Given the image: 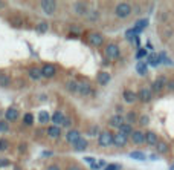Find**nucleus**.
Here are the masks:
<instances>
[{"instance_id":"7c9ffc66","label":"nucleus","mask_w":174,"mask_h":170,"mask_svg":"<svg viewBox=\"0 0 174 170\" xmlns=\"http://www.w3.org/2000/svg\"><path fill=\"white\" fill-rule=\"evenodd\" d=\"M136 70H138V74L139 75H145L147 74V64L144 61H138L136 64Z\"/></svg>"},{"instance_id":"79ce46f5","label":"nucleus","mask_w":174,"mask_h":170,"mask_svg":"<svg viewBox=\"0 0 174 170\" xmlns=\"http://www.w3.org/2000/svg\"><path fill=\"white\" fill-rule=\"evenodd\" d=\"M166 87H168V90H174V80H168V83H166Z\"/></svg>"},{"instance_id":"473e14b6","label":"nucleus","mask_w":174,"mask_h":170,"mask_svg":"<svg viewBox=\"0 0 174 170\" xmlns=\"http://www.w3.org/2000/svg\"><path fill=\"white\" fill-rule=\"evenodd\" d=\"M47 29H49V25H47V21H40L38 25H37V31H38L40 34H44V32H47Z\"/></svg>"},{"instance_id":"8fccbe9b","label":"nucleus","mask_w":174,"mask_h":170,"mask_svg":"<svg viewBox=\"0 0 174 170\" xmlns=\"http://www.w3.org/2000/svg\"><path fill=\"white\" fill-rule=\"evenodd\" d=\"M84 159H86L89 164H93V162H96V161H95V158H84Z\"/></svg>"},{"instance_id":"f8f14e48","label":"nucleus","mask_w":174,"mask_h":170,"mask_svg":"<svg viewBox=\"0 0 174 170\" xmlns=\"http://www.w3.org/2000/svg\"><path fill=\"white\" fill-rule=\"evenodd\" d=\"M64 119H66V116L63 115V112H60V110H57V112H54V115L51 116V121L54 123V126H63V123H64Z\"/></svg>"},{"instance_id":"f704fd0d","label":"nucleus","mask_w":174,"mask_h":170,"mask_svg":"<svg viewBox=\"0 0 174 170\" xmlns=\"http://www.w3.org/2000/svg\"><path fill=\"white\" fill-rule=\"evenodd\" d=\"M125 118H127V121H128V124H131V123H134V121H138V115H136L134 112H128Z\"/></svg>"},{"instance_id":"bb28decb","label":"nucleus","mask_w":174,"mask_h":170,"mask_svg":"<svg viewBox=\"0 0 174 170\" xmlns=\"http://www.w3.org/2000/svg\"><path fill=\"white\" fill-rule=\"evenodd\" d=\"M38 121L41 124H46L47 121H51V115H49L46 110H41L40 113H38Z\"/></svg>"},{"instance_id":"864d4df0","label":"nucleus","mask_w":174,"mask_h":170,"mask_svg":"<svg viewBox=\"0 0 174 170\" xmlns=\"http://www.w3.org/2000/svg\"><path fill=\"white\" fill-rule=\"evenodd\" d=\"M169 170H174V164H172V165H171V167H169Z\"/></svg>"},{"instance_id":"a19ab883","label":"nucleus","mask_w":174,"mask_h":170,"mask_svg":"<svg viewBox=\"0 0 174 170\" xmlns=\"http://www.w3.org/2000/svg\"><path fill=\"white\" fill-rule=\"evenodd\" d=\"M98 130H99V129H98V126H92V127H90V130H89V135H96V133H98Z\"/></svg>"},{"instance_id":"b1692460","label":"nucleus","mask_w":174,"mask_h":170,"mask_svg":"<svg viewBox=\"0 0 174 170\" xmlns=\"http://www.w3.org/2000/svg\"><path fill=\"white\" fill-rule=\"evenodd\" d=\"M29 77H31L32 80H40V78L43 77L41 69H38V67H31V69H29Z\"/></svg>"},{"instance_id":"393cba45","label":"nucleus","mask_w":174,"mask_h":170,"mask_svg":"<svg viewBox=\"0 0 174 170\" xmlns=\"http://www.w3.org/2000/svg\"><path fill=\"white\" fill-rule=\"evenodd\" d=\"M156 150H157V153H168V150H169V147H168V144L165 142V141H159L157 144H156Z\"/></svg>"},{"instance_id":"a18cd8bd","label":"nucleus","mask_w":174,"mask_h":170,"mask_svg":"<svg viewBox=\"0 0 174 170\" xmlns=\"http://www.w3.org/2000/svg\"><path fill=\"white\" fill-rule=\"evenodd\" d=\"M46 170H61L58 165H55V164H51V165H47V168Z\"/></svg>"},{"instance_id":"ea45409f","label":"nucleus","mask_w":174,"mask_h":170,"mask_svg":"<svg viewBox=\"0 0 174 170\" xmlns=\"http://www.w3.org/2000/svg\"><path fill=\"white\" fill-rule=\"evenodd\" d=\"M148 119H150V118H148L147 115H142V116L139 118V123H141L142 126H147V124H148Z\"/></svg>"},{"instance_id":"6ab92c4d","label":"nucleus","mask_w":174,"mask_h":170,"mask_svg":"<svg viewBox=\"0 0 174 170\" xmlns=\"http://www.w3.org/2000/svg\"><path fill=\"white\" fill-rule=\"evenodd\" d=\"M46 133H47V136H51V138H60L61 129L58 126H49L47 130H46Z\"/></svg>"},{"instance_id":"423d86ee","label":"nucleus","mask_w":174,"mask_h":170,"mask_svg":"<svg viewBox=\"0 0 174 170\" xmlns=\"http://www.w3.org/2000/svg\"><path fill=\"white\" fill-rule=\"evenodd\" d=\"M89 43H90L92 46H103L104 37L99 34V32H90V34H89Z\"/></svg>"},{"instance_id":"4be33fe9","label":"nucleus","mask_w":174,"mask_h":170,"mask_svg":"<svg viewBox=\"0 0 174 170\" xmlns=\"http://www.w3.org/2000/svg\"><path fill=\"white\" fill-rule=\"evenodd\" d=\"M147 63H148V64H151V66H157V64L160 63L159 55H157V54H154V52L148 54V57H147Z\"/></svg>"},{"instance_id":"20e7f679","label":"nucleus","mask_w":174,"mask_h":170,"mask_svg":"<svg viewBox=\"0 0 174 170\" xmlns=\"http://www.w3.org/2000/svg\"><path fill=\"white\" fill-rule=\"evenodd\" d=\"M151 93H153V90L150 87H141L139 92H138V98L144 103H148L151 100Z\"/></svg>"},{"instance_id":"2f4dec72","label":"nucleus","mask_w":174,"mask_h":170,"mask_svg":"<svg viewBox=\"0 0 174 170\" xmlns=\"http://www.w3.org/2000/svg\"><path fill=\"white\" fill-rule=\"evenodd\" d=\"M9 83H11V78L6 74H0V86L6 87V86H9Z\"/></svg>"},{"instance_id":"6e6552de","label":"nucleus","mask_w":174,"mask_h":170,"mask_svg":"<svg viewBox=\"0 0 174 170\" xmlns=\"http://www.w3.org/2000/svg\"><path fill=\"white\" fill-rule=\"evenodd\" d=\"M128 142V138L127 136H124L122 133H116L113 135V145H116V147H124V145H127Z\"/></svg>"},{"instance_id":"0eeeda50","label":"nucleus","mask_w":174,"mask_h":170,"mask_svg":"<svg viewBox=\"0 0 174 170\" xmlns=\"http://www.w3.org/2000/svg\"><path fill=\"white\" fill-rule=\"evenodd\" d=\"M166 83H168V80H166L165 77H159V78H156V80L153 81L151 90H153V92H160V90L166 86Z\"/></svg>"},{"instance_id":"3c124183","label":"nucleus","mask_w":174,"mask_h":170,"mask_svg":"<svg viewBox=\"0 0 174 170\" xmlns=\"http://www.w3.org/2000/svg\"><path fill=\"white\" fill-rule=\"evenodd\" d=\"M147 47H148V49H151V51H153V44H151V41H147Z\"/></svg>"},{"instance_id":"5701e85b","label":"nucleus","mask_w":174,"mask_h":170,"mask_svg":"<svg viewBox=\"0 0 174 170\" xmlns=\"http://www.w3.org/2000/svg\"><path fill=\"white\" fill-rule=\"evenodd\" d=\"M73 8H75V12H77L78 15L87 14V6H86L84 3H81V2H77L75 5H73Z\"/></svg>"},{"instance_id":"9b49d317","label":"nucleus","mask_w":174,"mask_h":170,"mask_svg":"<svg viewBox=\"0 0 174 170\" xmlns=\"http://www.w3.org/2000/svg\"><path fill=\"white\" fill-rule=\"evenodd\" d=\"M131 141L133 144H145V133L142 130H133L131 133Z\"/></svg>"},{"instance_id":"39448f33","label":"nucleus","mask_w":174,"mask_h":170,"mask_svg":"<svg viewBox=\"0 0 174 170\" xmlns=\"http://www.w3.org/2000/svg\"><path fill=\"white\" fill-rule=\"evenodd\" d=\"M41 9L46 12V14H54L55 9H57V3L54 2V0H43L41 2Z\"/></svg>"},{"instance_id":"4468645a","label":"nucleus","mask_w":174,"mask_h":170,"mask_svg":"<svg viewBox=\"0 0 174 170\" xmlns=\"http://www.w3.org/2000/svg\"><path fill=\"white\" fill-rule=\"evenodd\" d=\"M78 93L80 95H92L93 93V89L89 83L83 81V83H78Z\"/></svg>"},{"instance_id":"2eb2a0df","label":"nucleus","mask_w":174,"mask_h":170,"mask_svg":"<svg viewBox=\"0 0 174 170\" xmlns=\"http://www.w3.org/2000/svg\"><path fill=\"white\" fill-rule=\"evenodd\" d=\"M18 110L15 109V107H9V109H6V112H5V119L6 121H15V119H18Z\"/></svg>"},{"instance_id":"4c0bfd02","label":"nucleus","mask_w":174,"mask_h":170,"mask_svg":"<svg viewBox=\"0 0 174 170\" xmlns=\"http://www.w3.org/2000/svg\"><path fill=\"white\" fill-rule=\"evenodd\" d=\"M122 165L121 164H107V167L104 170H121Z\"/></svg>"},{"instance_id":"a211bd4d","label":"nucleus","mask_w":174,"mask_h":170,"mask_svg":"<svg viewBox=\"0 0 174 170\" xmlns=\"http://www.w3.org/2000/svg\"><path fill=\"white\" fill-rule=\"evenodd\" d=\"M122 96H124V101L128 103V104H133V103L138 100V93H134V92H131V90H125Z\"/></svg>"},{"instance_id":"dca6fc26","label":"nucleus","mask_w":174,"mask_h":170,"mask_svg":"<svg viewBox=\"0 0 174 170\" xmlns=\"http://www.w3.org/2000/svg\"><path fill=\"white\" fill-rule=\"evenodd\" d=\"M109 123H110L112 127H118V129H119L122 124H125V119H124V116H121V115H113V116L110 118Z\"/></svg>"},{"instance_id":"49530a36","label":"nucleus","mask_w":174,"mask_h":170,"mask_svg":"<svg viewBox=\"0 0 174 170\" xmlns=\"http://www.w3.org/2000/svg\"><path fill=\"white\" fill-rule=\"evenodd\" d=\"M90 168L92 170H99V168H101V165H99L98 162H93V164H90Z\"/></svg>"},{"instance_id":"c85d7f7f","label":"nucleus","mask_w":174,"mask_h":170,"mask_svg":"<svg viewBox=\"0 0 174 170\" xmlns=\"http://www.w3.org/2000/svg\"><path fill=\"white\" fill-rule=\"evenodd\" d=\"M66 89L69 92H78V81H73V80L67 81L66 83Z\"/></svg>"},{"instance_id":"7ed1b4c3","label":"nucleus","mask_w":174,"mask_h":170,"mask_svg":"<svg viewBox=\"0 0 174 170\" xmlns=\"http://www.w3.org/2000/svg\"><path fill=\"white\" fill-rule=\"evenodd\" d=\"M119 54H121V51H119V46H118V44L110 43V44L106 46V55H107L110 60H116V58H119Z\"/></svg>"},{"instance_id":"de8ad7c7","label":"nucleus","mask_w":174,"mask_h":170,"mask_svg":"<svg viewBox=\"0 0 174 170\" xmlns=\"http://www.w3.org/2000/svg\"><path fill=\"white\" fill-rule=\"evenodd\" d=\"M67 170H83V168H81V167H78V165H70Z\"/></svg>"},{"instance_id":"cd10ccee","label":"nucleus","mask_w":174,"mask_h":170,"mask_svg":"<svg viewBox=\"0 0 174 170\" xmlns=\"http://www.w3.org/2000/svg\"><path fill=\"white\" fill-rule=\"evenodd\" d=\"M148 26V20L147 18H141V20H138L136 21V25H134V29H138L139 32L142 31V29H145Z\"/></svg>"},{"instance_id":"c9c22d12","label":"nucleus","mask_w":174,"mask_h":170,"mask_svg":"<svg viewBox=\"0 0 174 170\" xmlns=\"http://www.w3.org/2000/svg\"><path fill=\"white\" fill-rule=\"evenodd\" d=\"M8 130H9L8 121H0V132H2V133H6Z\"/></svg>"},{"instance_id":"a878e982","label":"nucleus","mask_w":174,"mask_h":170,"mask_svg":"<svg viewBox=\"0 0 174 170\" xmlns=\"http://www.w3.org/2000/svg\"><path fill=\"white\" fill-rule=\"evenodd\" d=\"M139 34H141V32H139L138 29L131 28V29H127V32H125V38L130 40V41H134V38L139 37Z\"/></svg>"},{"instance_id":"37998d69","label":"nucleus","mask_w":174,"mask_h":170,"mask_svg":"<svg viewBox=\"0 0 174 170\" xmlns=\"http://www.w3.org/2000/svg\"><path fill=\"white\" fill-rule=\"evenodd\" d=\"M5 165H9V161L6 158H0V167H5Z\"/></svg>"},{"instance_id":"f257e3e1","label":"nucleus","mask_w":174,"mask_h":170,"mask_svg":"<svg viewBox=\"0 0 174 170\" xmlns=\"http://www.w3.org/2000/svg\"><path fill=\"white\" fill-rule=\"evenodd\" d=\"M131 11H133L131 5H130V3H125V2L118 3L116 8H115V14H116V17H119V18H127V17L131 14Z\"/></svg>"},{"instance_id":"c03bdc74","label":"nucleus","mask_w":174,"mask_h":170,"mask_svg":"<svg viewBox=\"0 0 174 170\" xmlns=\"http://www.w3.org/2000/svg\"><path fill=\"white\" fill-rule=\"evenodd\" d=\"M89 17H90V20H96V18H98V12H96V11H92V12L89 14Z\"/></svg>"},{"instance_id":"ddd939ff","label":"nucleus","mask_w":174,"mask_h":170,"mask_svg":"<svg viewBox=\"0 0 174 170\" xmlns=\"http://www.w3.org/2000/svg\"><path fill=\"white\" fill-rule=\"evenodd\" d=\"M80 138H81V133H80L78 130H75V129H70V130L67 132V135H66V139H67V142H70V144H75Z\"/></svg>"},{"instance_id":"412c9836","label":"nucleus","mask_w":174,"mask_h":170,"mask_svg":"<svg viewBox=\"0 0 174 170\" xmlns=\"http://www.w3.org/2000/svg\"><path fill=\"white\" fill-rule=\"evenodd\" d=\"M73 149H75L77 152H83V150H86V149H87V139L80 138L75 144H73Z\"/></svg>"},{"instance_id":"09e8293b","label":"nucleus","mask_w":174,"mask_h":170,"mask_svg":"<svg viewBox=\"0 0 174 170\" xmlns=\"http://www.w3.org/2000/svg\"><path fill=\"white\" fill-rule=\"evenodd\" d=\"M63 126H66V127H67V126H70V118H66V119H64Z\"/></svg>"},{"instance_id":"aec40b11","label":"nucleus","mask_w":174,"mask_h":170,"mask_svg":"<svg viewBox=\"0 0 174 170\" xmlns=\"http://www.w3.org/2000/svg\"><path fill=\"white\" fill-rule=\"evenodd\" d=\"M119 133H122L124 136H131V133H133V126L131 124H128V123H125V124H122L121 127H119Z\"/></svg>"},{"instance_id":"c756f323","label":"nucleus","mask_w":174,"mask_h":170,"mask_svg":"<svg viewBox=\"0 0 174 170\" xmlns=\"http://www.w3.org/2000/svg\"><path fill=\"white\" fill-rule=\"evenodd\" d=\"M130 158H133V159H136V161H145L147 159V156H145V153L144 152H131L130 153Z\"/></svg>"},{"instance_id":"1a4fd4ad","label":"nucleus","mask_w":174,"mask_h":170,"mask_svg":"<svg viewBox=\"0 0 174 170\" xmlns=\"http://www.w3.org/2000/svg\"><path fill=\"white\" fill-rule=\"evenodd\" d=\"M41 74H43V77H46V78H52V77L57 74V69H55L54 64H44V66L41 67Z\"/></svg>"},{"instance_id":"f03ea898","label":"nucleus","mask_w":174,"mask_h":170,"mask_svg":"<svg viewBox=\"0 0 174 170\" xmlns=\"http://www.w3.org/2000/svg\"><path fill=\"white\" fill-rule=\"evenodd\" d=\"M98 144L101 147H109V145H113V133L109 130H103L98 136Z\"/></svg>"},{"instance_id":"603ef678","label":"nucleus","mask_w":174,"mask_h":170,"mask_svg":"<svg viewBox=\"0 0 174 170\" xmlns=\"http://www.w3.org/2000/svg\"><path fill=\"white\" fill-rule=\"evenodd\" d=\"M49 155H52V152H43V156H49Z\"/></svg>"},{"instance_id":"e433bc0d","label":"nucleus","mask_w":174,"mask_h":170,"mask_svg":"<svg viewBox=\"0 0 174 170\" xmlns=\"http://www.w3.org/2000/svg\"><path fill=\"white\" fill-rule=\"evenodd\" d=\"M144 57H148V54H147V51L144 49V47H139L138 52H136V58H144Z\"/></svg>"},{"instance_id":"9d476101","label":"nucleus","mask_w":174,"mask_h":170,"mask_svg":"<svg viewBox=\"0 0 174 170\" xmlns=\"http://www.w3.org/2000/svg\"><path fill=\"white\" fill-rule=\"evenodd\" d=\"M157 142H159V138H157L156 132L150 130V132L145 133V144H147V145H154V147H156Z\"/></svg>"},{"instance_id":"72a5a7b5","label":"nucleus","mask_w":174,"mask_h":170,"mask_svg":"<svg viewBox=\"0 0 174 170\" xmlns=\"http://www.w3.org/2000/svg\"><path fill=\"white\" fill-rule=\"evenodd\" d=\"M23 123L26 124V126H32L34 124V115L32 113H26L23 116Z\"/></svg>"},{"instance_id":"58836bf2","label":"nucleus","mask_w":174,"mask_h":170,"mask_svg":"<svg viewBox=\"0 0 174 170\" xmlns=\"http://www.w3.org/2000/svg\"><path fill=\"white\" fill-rule=\"evenodd\" d=\"M8 149V141L6 139H0V152H5Z\"/></svg>"},{"instance_id":"f3484780","label":"nucleus","mask_w":174,"mask_h":170,"mask_svg":"<svg viewBox=\"0 0 174 170\" xmlns=\"http://www.w3.org/2000/svg\"><path fill=\"white\" fill-rule=\"evenodd\" d=\"M98 83L99 84H101V86H106V84H109L110 83V80H112V77H110V74H109V72H99V74H98Z\"/></svg>"}]
</instances>
